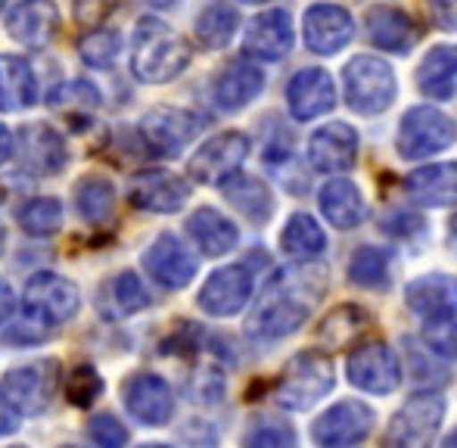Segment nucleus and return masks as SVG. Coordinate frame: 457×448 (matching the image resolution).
Listing matches in <instances>:
<instances>
[{
    "label": "nucleus",
    "instance_id": "51",
    "mask_svg": "<svg viewBox=\"0 0 457 448\" xmlns=\"http://www.w3.org/2000/svg\"><path fill=\"white\" fill-rule=\"evenodd\" d=\"M146 4H153V6H171L175 0H146Z\"/></svg>",
    "mask_w": 457,
    "mask_h": 448
},
{
    "label": "nucleus",
    "instance_id": "41",
    "mask_svg": "<svg viewBox=\"0 0 457 448\" xmlns=\"http://www.w3.org/2000/svg\"><path fill=\"white\" fill-rule=\"evenodd\" d=\"M423 343L442 358H454L457 361V318L452 315H439V318H427L423 324Z\"/></svg>",
    "mask_w": 457,
    "mask_h": 448
},
{
    "label": "nucleus",
    "instance_id": "52",
    "mask_svg": "<svg viewBox=\"0 0 457 448\" xmlns=\"http://www.w3.org/2000/svg\"><path fill=\"white\" fill-rule=\"evenodd\" d=\"M445 445H452V448H457V430L452 433V436H448V439H445Z\"/></svg>",
    "mask_w": 457,
    "mask_h": 448
},
{
    "label": "nucleus",
    "instance_id": "2",
    "mask_svg": "<svg viewBox=\"0 0 457 448\" xmlns=\"http://www.w3.org/2000/svg\"><path fill=\"white\" fill-rule=\"evenodd\" d=\"M190 66V47L159 19H140L131 37V69L146 85H165Z\"/></svg>",
    "mask_w": 457,
    "mask_h": 448
},
{
    "label": "nucleus",
    "instance_id": "26",
    "mask_svg": "<svg viewBox=\"0 0 457 448\" xmlns=\"http://www.w3.org/2000/svg\"><path fill=\"white\" fill-rule=\"evenodd\" d=\"M262 87H265V72L259 66H253V62L240 60L230 62L221 72V79L215 81V100L221 110L234 112L243 110L246 104H253L262 94Z\"/></svg>",
    "mask_w": 457,
    "mask_h": 448
},
{
    "label": "nucleus",
    "instance_id": "27",
    "mask_svg": "<svg viewBox=\"0 0 457 448\" xmlns=\"http://www.w3.org/2000/svg\"><path fill=\"white\" fill-rule=\"evenodd\" d=\"M417 87L433 100H452L457 91V44L433 47L417 66Z\"/></svg>",
    "mask_w": 457,
    "mask_h": 448
},
{
    "label": "nucleus",
    "instance_id": "7",
    "mask_svg": "<svg viewBox=\"0 0 457 448\" xmlns=\"http://www.w3.org/2000/svg\"><path fill=\"white\" fill-rule=\"evenodd\" d=\"M445 418V402L439 399V393H417L404 402L395 411V418L389 420L386 430V443L398 448H420L429 445L439 433V424Z\"/></svg>",
    "mask_w": 457,
    "mask_h": 448
},
{
    "label": "nucleus",
    "instance_id": "33",
    "mask_svg": "<svg viewBox=\"0 0 457 448\" xmlns=\"http://www.w3.org/2000/svg\"><path fill=\"white\" fill-rule=\"evenodd\" d=\"M237 25H240V16L230 4H209L203 12L196 16V37L203 47L209 50H221L230 44V37L237 35Z\"/></svg>",
    "mask_w": 457,
    "mask_h": 448
},
{
    "label": "nucleus",
    "instance_id": "21",
    "mask_svg": "<svg viewBox=\"0 0 457 448\" xmlns=\"http://www.w3.org/2000/svg\"><path fill=\"white\" fill-rule=\"evenodd\" d=\"M246 54L255 60L277 62L293 50V19L283 10H268L262 16H255L246 29Z\"/></svg>",
    "mask_w": 457,
    "mask_h": 448
},
{
    "label": "nucleus",
    "instance_id": "25",
    "mask_svg": "<svg viewBox=\"0 0 457 448\" xmlns=\"http://www.w3.org/2000/svg\"><path fill=\"white\" fill-rule=\"evenodd\" d=\"M404 194L417 206H452L457 203V162H436L404 178Z\"/></svg>",
    "mask_w": 457,
    "mask_h": 448
},
{
    "label": "nucleus",
    "instance_id": "1",
    "mask_svg": "<svg viewBox=\"0 0 457 448\" xmlns=\"http://www.w3.org/2000/svg\"><path fill=\"white\" fill-rule=\"evenodd\" d=\"M324 271L320 268H293L271 278L259 309L249 318V334L255 339H280L289 336L308 321L314 303L324 293Z\"/></svg>",
    "mask_w": 457,
    "mask_h": 448
},
{
    "label": "nucleus",
    "instance_id": "18",
    "mask_svg": "<svg viewBox=\"0 0 457 448\" xmlns=\"http://www.w3.org/2000/svg\"><path fill=\"white\" fill-rule=\"evenodd\" d=\"M355 35V22H352L349 10L337 4H318L305 12V44L312 54L330 56L343 50Z\"/></svg>",
    "mask_w": 457,
    "mask_h": 448
},
{
    "label": "nucleus",
    "instance_id": "14",
    "mask_svg": "<svg viewBox=\"0 0 457 448\" xmlns=\"http://www.w3.org/2000/svg\"><path fill=\"white\" fill-rule=\"evenodd\" d=\"M125 408L137 424L165 427L175 414V395L159 374H134L125 383Z\"/></svg>",
    "mask_w": 457,
    "mask_h": 448
},
{
    "label": "nucleus",
    "instance_id": "39",
    "mask_svg": "<svg viewBox=\"0 0 457 448\" xmlns=\"http://www.w3.org/2000/svg\"><path fill=\"white\" fill-rule=\"evenodd\" d=\"M119 50H121V37L112 29H94L79 41L81 60L94 69H109L119 60Z\"/></svg>",
    "mask_w": 457,
    "mask_h": 448
},
{
    "label": "nucleus",
    "instance_id": "30",
    "mask_svg": "<svg viewBox=\"0 0 457 448\" xmlns=\"http://www.w3.org/2000/svg\"><path fill=\"white\" fill-rule=\"evenodd\" d=\"M37 100V81L22 56H0V110L19 112Z\"/></svg>",
    "mask_w": 457,
    "mask_h": 448
},
{
    "label": "nucleus",
    "instance_id": "8",
    "mask_svg": "<svg viewBox=\"0 0 457 448\" xmlns=\"http://www.w3.org/2000/svg\"><path fill=\"white\" fill-rule=\"evenodd\" d=\"M79 305H81L79 286L72 280L60 278V274L41 271L25 286V318L44 324V328L66 324L79 311Z\"/></svg>",
    "mask_w": 457,
    "mask_h": 448
},
{
    "label": "nucleus",
    "instance_id": "17",
    "mask_svg": "<svg viewBox=\"0 0 457 448\" xmlns=\"http://www.w3.org/2000/svg\"><path fill=\"white\" fill-rule=\"evenodd\" d=\"M187 200H190V184L171 171H140L131 181V203L146 212H178Z\"/></svg>",
    "mask_w": 457,
    "mask_h": 448
},
{
    "label": "nucleus",
    "instance_id": "40",
    "mask_svg": "<svg viewBox=\"0 0 457 448\" xmlns=\"http://www.w3.org/2000/svg\"><path fill=\"white\" fill-rule=\"evenodd\" d=\"M50 110H94L100 104V91L91 81H66V85L54 87L47 97Z\"/></svg>",
    "mask_w": 457,
    "mask_h": 448
},
{
    "label": "nucleus",
    "instance_id": "5",
    "mask_svg": "<svg viewBox=\"0 0 457 448\" xmlns=\"http://www.w3.org/2000/svg\"><path fill=\"white\" fill-rule=\"evenodd\" d=\"M457 140V125L436 106H414L398 121L395 150L402 159H427Z\"/></svg>",
    "mask_w": 457,
    "mask_h": 448
},
{
    "label": "nucleus",
    "instance_id": "3",
    "mask_svg": "<svg viewBox=\"0 0 457 448\" xmlns=\"http://www.w3.org/2000/svg\"><path fill=\"white\" fill-rule=\"evenodd\" d=\"M333 361L318 349L299 352L293 361L283 368L277 380L274 399L287 411H308L314 402H320L333 389Z\"/></svg>",
    "mask_w": 457,
    "mask_h": 448
},
{
    "label": "nucleus",
    "instance_id": "31",
    "mask_svg": "<svg viewBox=\"0 0 457 448\" xmlns=\"http://www.w3.org/2000/svg\"><path fill=\"white\" fill-rule=\"evenodd\" d=\"M280 246H283V253L293 255V259L312 261L327 249V236H324L320 224L314 221L312 215L299 212V215H293V219L287 221V228H283Z\"/></svg>",
    "mask_w": 457,
    "mask_h": 448
},
{
    "label": "nucleus",
    "instance_id": "6",
    "mask_svg": "<svg viewBox=\"0 0 457 448\" xmlns=\"http://www.w3.org/2000/svg\"><path fill=\"white\" fill-rule=\"evenodd\" d=\"M60 364L44 358L29 368H16L0 380V402L16 414H41L56 393Z\"/></svg>",
    "mask_w": 457,
    "mask_h": 448
},
{
    "label": "nucleus",
    "instance_id": "19",
    "mask_svg": "<svg viewBox=\"0 0 457 448\" xmlns=\"http://www.w3.org/2000/svg\"><path fill=\"white\" fill-rule=\"evenodd\" d=\"M289 112L299 121H312L337 106V85L324 69H302L287 87Z\"/></svg>",
    "mask_w": 457,
    "mask_h": 448
},
{
    "label": "nucleus",
    "instance_id": "12",
    "mask_svg": "<svg viewBox=\"0 0 457 448\" xmlns=\"http://www.w3.org/2000/svg\"><path fill=\"white\" fill-rule=\"evenodd\" d=\"M199 134V119L175 106H156L140 119V137L156 156H178Z\"/></svg>",
    "mask_w": 457,
    "mask_h": 448
},
{
    "label": "nucleus",
    "instance_id": "22",
    "mask_svg": "<svg viewBox=\"0 0 457 448\" xmlns=\"http://www.w3.org/2000/svg\"><path fill=\"white\" fill-rule=\"evenodd\" d=\"M10 35L16 37L22 47H47L54 41L56 29H60V12L50 0H22L6 19Z\"/></svg>",
    "mask_w": 457,
    "mask_h": 448
},
{
    "label": "nucleus",
    "instance_id": "54",
    "mask_svg": "<svg viewBox=\"0 0 457 448\" xmlns=\"http://www.w3.org/2000/svg\"><path fill=\"white\" fill-rule=\"evenodd\" d=\"M4 4H6V0H0V6H4Z\"/></svg>",
    "mask_w": 457,
    "mask_h": 448
},
{
    "label": "nucleus",
    "instance_id": "11",
    "mask_svg": "<svg viewBox=\"0 0 457 448\" xmlns=\"http://www.w3.org/2000/svg\"><path fill=\"white\" fill-rule=\"evenodd\" d=\"M345 370H349V380L355 383L358 389L373 393V395L395 393L398 383H402V364H398V355L386 343L358 345L349 355Z\"/></svg>",
    "mask_w": 457,
    "mask_h": 448
},
{
    "label": "nucleus",
    "instance_id": "50",
    "mask_svg": "<svg viewBox=\"0 0 457 448\" xmlns=\"http://www.w3.org/2000/svg\"><path fill=\"white\" fill-rule=\"evenodd\" d=\"M4 246H6V230H4V224H0V255H4Z\"/></svg>",
    "mask_w": 457,
    "mask_h": 448
},
{
    "label": "nucleus",
    "instance_id": "24",
    "mask_svg": "<svg viewBox=\"0 0 457 448\" xmlns=\"http://www.w3.org/2000/svg\"><path fill=\"white\" fill-rule=\"evenodd\" d=\"M404 299H408V309L417 311L420 318L452 315L457 309V278L445 271L423 274V278L411 280Z\"/></svg>",
    "mask_w": 457,
    "mask_h": 448
},
{
    "label": "nucleus",
    "instance_id": "42",
    "mask_svg": "<svg viewBox=\"0 0 457 448\" xmlns=\"http://www.w3.org/2000/svg\"><path fill=\"white\" fill-rule=\"evenodd\" d=\"M100 393H103V380L94 368L85 364V368L72 370V377H69V383H66V395L72 405H79V408L94 405V399H100Z\"/></svg>",
    "mask_w": 457,
    "mask_h": 448
},
{
    "label": "nucleus",
    "instance_id": "49",
    "mask_svg": "<svg viewBox=\"0 0 457 448\" xmlns=\"http://www.w3.org/2000/svg\"><path fill=\"white\" fill-rule=\"evenodd\" d=\"M12 146H16V144H12V134L6 131V125H0V165H4L6 159L12 156V153H16Z\"/></svg>",
    "mask_w": 457,
    "mask_h": 448
},
{
    "label": "nucleus",
    "instance_id": "44",
    "mask_svg": "<svg viewBox=\"0 0 457 448\" xmlns=\"http://www.w3.org/2000/svg\"><path fill=\"white\" fill-rule=\"evenodd\" d=\"M91 439L96 445H106V448H119L128 443V430L119 424L115 418H96L91 424Z\"/></svg>",
    "mask_w": 457,
    "mask_h": 448
},
{
    "label": "nucleus",
    "instance_id": "13",
    "mask_svg": "<svg viewBox=\"0 0 457 448\" xmlns=\"http://www.w3.org/2000/svg\"><path fill=\"white\" fill-rule=\"evenodd\" d=\"M358 159V134L345 121H333L312 134L308 140V162L320 175H343Z\"/></svg>",
    "mask_w": 457,
    "mask_h": 448
},
{
    "label": "nucleus",
    "instance_id": "53",
    "mask_svg": "<svg viewBox=\"0 0 457 448\" xmlns=\"http://www.w3.org/2000/svg\"><path fill=\"white\" fill-rule=\"evenodd\" d=\"M243 4H265V0H243Z\"/></svg>",
    "mask_w": 457,
    "mask_h": 448
},
{
    "label": "nucleus",
    "instance_id": "20",
    "mask_svg": "<svg viewBox=\"0 0 457 448\" xmlns=\"http://www.w3.org/2000/svg\"><path fill=\"white\" fill-rule=\"evenodd\" d=\"M144 265H146V271L162 286H169V290H181V286H187L193 280V274H196V259H193L184 249V243L171 234H162L153 240V246L146 249V255H144Z\"/></svg>",
    "mask_w": 457,
    "mask_h": 448
},
{
    "label": "nucleus",
    "instance_id": "35",
    "mask_svg": "<svg viewBox=\"0 0 457 448\" xmlns=\"http://www.w3.org/2000/svg\"><path fill=\"white\" fill-rule=\"evenodd\" d=\"M75 209L87 224H100L112 215L115 209V187L112 181L100 175H91L75 187Z\"/></svg>",
    "mask_w": 457,
    "mask_h": 448
},
{
    "label": "nucleus",
    "instance_id": "38",
    "mask_svg": "<svg viewBox=\"0 0 457 448\" xmlns=\"http://www.w3.org/2000/svg\"><path fill=\"white\" fill-rule=\"evenodd\" d=\"M19 224H22V230L31 236L56 234L60 224H62L60 200H54V196H37V200H29L22 209H19Z\"/></svg>",
    "mask_w": 457,
    "mask_h": 448
},
{
    "label": "nucleus",
    "instance_id": "47",
    "mask_svg": "<svg viewBox=\"0 0 457 448\" xmlns=\"http://www.w3.org/2000/svg\"><path fill=\"white\" fill-rule=\"evenodd\" d=\"M12 311H16V296H12L10 284H4V280H0V324H4Z\"/></svg>",
    "mask_w": 457,
    "mask_h": 448
},
{
    "label": "nucleus",
    "instance_id": "34",
    "mask_svg": "<svg viewBox=\"0 0 457 448\" xmlns=\"http://www.w3.org/2000/svg\"><path fill=\"white\" fill-rule=\"evenodd\" d=\"M103 296L106 299L100 303V311H106V318H125V315H134V311L150 305V296H146L144 284H140V278L131 271L109 280Z\"/></svg>",
    "mask_w": 457,
    "mask_h": 448
},
{
    "label": "nucleus",
    "instance_id": "48",
    "mask_svg": "<svg viewBox=\"0 0 457 448\" xmlns=\"http://www.w3.org/2000/svg\"><path fill=\"white\" fill-rule=\"evenodd\" d=\"M16 411L12 408H6L4 402H0V436H6V433H12L16 430Z\"/></svg>",
    "mask_w": 457,
    "mask_h": 448
},
{
    "label": "nucleus",
    "instance_id": "28",
    "mask_svg": "<svg viewBox=\"0 0 457 448\" xmlns=\"http://www.w3.org/2000/svg\"><path fill=\"white\" fill-rule=\"evenodd\" d=\"M320 212L337 230H355L364 221V200L361 190L349 178H333L320 190Z\"/></svg>",
    "mask_w": 457,
    "mask_h": 448
},
{
    "label": "nucleus",
    "instance_id": "9",
    "mask_svg": "<svg viewBox=\"0 0 457 448\" xmlns=\"http://www.w3.org/2000/svg\"><path fill=\"white\" fill-rule=\"evenodd\" d=\"M249 156V137L240 131H224L218 137L205 140L190 159V175L199 184H224L230 175L240 171Z\"/></svg>",
    "mask_w": 457,
    "mask_h": 448
},
{
    "label": "nucleus",
    "instance_id": "32",
    "mask_svg": "<svg viewBox=\"0 0 457 448\" xmlns=\"http://www.w3.org/2000/svg\"><path fill=\"white\" fill-rule=\"evenodd\" d=\"M224 194H228V200L234 203L237 209H240L246 219L253 221H265L268 215L274 212V200H271V190L265 187V181H259V178H246V175H230L228 181H224Z\"/></svg>",
    "mask_w": 457,
    "mask_h": 448
},
{
    "label": "nucleus",
    "instance_id": "23",
    "mask_svg": "<svg viewBox=\"0 0 457 448\" xmlns=\"http://www.w3.org/2000/svg\"><path fill=\"white\" fill-rule=\"evenodd\" d=\"M367 37L377 44L379 50H389V54H408L417 41V25L408 12H402L398 6H370L364 16Z\"/></svg>",
    "mask_w": 457,
    "mask_h": 448
},
{
    "label": "nucleus",
    "instance_id": "43",
    "mask_svg": "<svg viewBox=\"0 0 457 448\" xmlns=\"http://www.w3.org/2000/svg\"><path fill=\"white\" fill-rule=\"evenodd\" d=\"M249 445H262V448H283V445H293L295 443V433L289 427L277 424V420H265L259 424L253 433L246 436Z\"/></svg>",
    "mask_w": 457,
    "mask_h": 448
},
{
    "label": "nucleus",
    "instance_id": "10",
    "mask_svg": "<svg viewBox=\"0 0 457 448\" xmlns=\"http://www.w3.org/2000/svg\"><path fill=\"white\" fill-rule=\"evenodd\" d=\"M373 411L358 399L337 402L333 408H327L318 420L312 424V439L318 445L339 448V445H358L370 436L373 430Z\"/></svg>",
    "mask_w": 457,
    "mask_h": 448
},
{
    "label": "nucleus",
    "instance_id": "45",
    "mask_svg": "<svg viewBox=\"0 0 457 448\" xmlns=\"http://www.w3.org/2000/svg\"><path fill=\"white\" fill-rule=\"evenodd\" d=\"M119 0H75V19L81 25H100Z\"/></svg>",
    "mask_w": 457,
    "mask_h": 448
},
{
    "label": "nucleus",
    "instance_id": "37",
    "mask_svg": "<svg viewBox=\"0 0 457 448\" xmlns=\"http://www.w3.org/2000/svg\"><path fill=\"white\" fill-rule=\"evenodd\" d=\"M349 278L364 290H379L389 280V255L377 246H361L349 261Z\"/></svg>",
    "mask_w": 457,
    "mask_h": 448
},
{
    "label": "nucleus",
    "instance_id": "15",
    "mask_svg": "<svg viewBox=\"0 0 457 448\" xmlns=\"http://www.w3.org/2000/svg\"><path fill=\"white\" fill-rule=\"evenodd\" d=\"M249 296H253V274L243 265L218 268L199 290V309L209 311L215 318H230L240 309H246Z\"/></svg>",
    "mask_w": 457,
    "mask_h": 448
},
{
    "label": "nucleus",
    "instance_id": "29",
    "mask_svg": "<svg viewBox=\"0 0 457 448\" xmlns=\"http://www.w3.org/2000/svg\"><path fill=\"white\" fill-rule=\"evenodd\" d=\"M187 230H190L193 243L203 249L205 255H224L237 246L240 240V230L230 219H224L218 209H196L187 221Z\"/></svg>",
    "mask_w": 457,
    "mask_h": 448
},
{
    "label": "nucleus",
    "instance_id": "46",
    "mask_svg": "<svg viewBox=\"0 0 457 448\" xmlns=\"http://www.w3.org/2000/svg\"><path fill=\"white\" fill-rule=\"evenodd\" d=\"M427 6L442 31H457V0H427Z\"/></svg>",
    "mask_w": 457,
    "mask_h": 448
},
{
    "label": "nucleus",
    "instance_id": "36",
    "mask_svg": "<svg viewBox=\"0 0 457 448\" xmlns=\"http://www.w3.org/2000/svg\"><path fill=\"white\" fill-rule=\"evenodd\" d=\"M364 328H367L364 311L355 309V305H343V309L330 311V315L324 318V324H320V330H318V339L327 349H343V345L355 343V339L364 334Z\"/></svg>",
    "mask_w": 457,
    "mask_h": 448
},
{
    "label": "nucleus",
    "instance_id": "4",
    "mask_svg": "<svg viewBox=\"0 0 457 448\" xmlns=\"http://www.w3.org/2000/svg\"><path fill=\"white\" fill-rule=\"evenodd\" d=\"M345 104L361 115H379L395 100V72L379 56H355L343 69Z\"/></svg>",
    "mask_w": 457,
    "mask_h": 448
},
{
    "label": "nucleus",
    "instance_id": "16",
    "mask_svg": "<svg viewBox=\"0 0 457 448\" xmlns=\"http://www.w3.org/2000/svg\"><path fill=\"white\" fill-rule=\"evenodd\" d=\"M12 150H19V165L37 178L56 175L66 169V144L54 128L41 125V121L25 125L19 131V146H12Z\"/></svg>",
    "mask_w": 457,
    "mask_h": 448
}]
</instances>
